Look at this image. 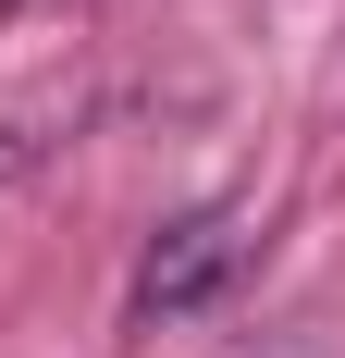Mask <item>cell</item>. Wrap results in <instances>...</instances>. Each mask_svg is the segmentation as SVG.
Returning <instances> with one entry per match:
<instances>
[{
    "mask_svg": "<svg viewBox=\"0 0 345 358\" xmlns=\"http://www.w3.org/2000/svg\"><path fill=\"white\" fill-rule=\"evenodd\" d=\"M247 272V198H198V210H172L136 259V322H198L210 296Z\"/></svg>",
    "mask_w": 345,
    "mask_h": 358,
    "instance_id": "obj_1",
    "label": "cell"
}]
</instances>
